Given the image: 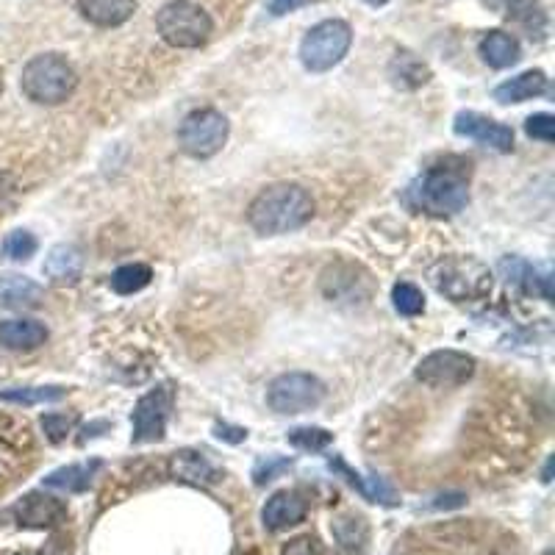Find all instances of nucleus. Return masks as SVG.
I'll use <instances>...</instances> for the list:
<instances>
[{
  "label": "nucleus",
  "instance_id": "79ce46f5",
  "mask_svg": "<svg viewBox=\"0 0 555 555\" xmlns=\"http://www.w3.org/2000/svg\"><path fill=\"white\" fill-rule=\"evenodd\" d=\"M14 555H31V553H14Z\"/></svg>",
  "mask_w": 555,
  "mask_h": 555
},
{
  "label": "nucleus",
  "instance_id": "c9c22d12",
  "mask_svg": "<svg viewBox=\"0 0 555 555\" xmlns=\"http://www.w3.org/2000/svg\"><path fill=\"white\" fill-rule=\"evenodd\" d=\"M300 0H270V12L275 14V17H281V14L292 12Z\"/></svg>",
  "mask_w": 555,
  "mask_h": 555
},
{
  "label": "nucleus",
  "instance_id": "58836bf2",
  "mask_svg": "<svg viewBox=\"0 0 555 555\" xmlns=\"http://www.w3.org/2000/svg\"><path fill=\"white\" fill-rule=\"evenodd\" d=\"M367 3H372V6H383V3H389V0H367Z\"/></svg>",
  "mask_w": 555,
  "mask_h": 555
},
{
  "label": "nucleus",
  "instance_id": "4468645a",
  "mask_svg": "<svg viewBox=\"0 0 555 555\" xmlns=\"http://www.w3.org/2000/svg\"><path fill=\"white\" fill-rule=\"evenodd\" d=\"M170 475H173L175 481L198 486V489H206V486L222 478L220 469L214 467L209 458L198 453V450H178L173 461H170Z\"/></svg>",
  "mask_w": 555,
  "mask_h": 555
},
{
  "label": "nucleus",
  "instance_id": "473e14b6",
  "mask_svg": "<svg viewBox=\"0 0 555 555\" xmlns=\"http://www.w3.org/2000/svg\"><path fill=\"white\" fill-rule=\"evenodd\" d=\"M292 467V461L289 458H275L270 456L267 461H259L256 469H253V478H256V486H264V483H270L278 472H284V469Z\"/></svg>",
  "mask_w": 555,
  "mask_h": 555
},
{
  "label": "nucleus",
  "instance_id": "a19ab883",
  "mask_svg": "<svg viewBox=\"0 0 555 555\" xmlns=\"http://www.w3.org/2000/svg\"><path fill=\"white\" fill-rule=\"evenodd\" d=\"M544 555H553V550H547V553H544Z\"/></svg>",
  "mask_w": 555,
  "mask_h": 555
},
{
  "label": "nucleus",
  "instance_id": "cd10ccee",
  "mask_svg": "<svg viewBox=\"0 0 555 555\" xmlns=\"http://www.w3.org/2000/svg\"><path fill=\"white\" fill-rule=\"evenodd\" d=\"M289 444H295L297 450H306V453H320L325 447H331L333 433L325 431V428H314V425H306V428H295L289 431Z\"/></svg>",
  "mask_w": 555,
  "mask_h": 555
},
{
  "label": "nucleus",
  "instance_id": "dca6fc26",
  "mask_svg": "<svg viewBox=\"0 0 555 555\" xmlns=\"http://www.w3.org/2000/svg\"><path fill=\"white\" fill-rule=\"evenodd\" d=\"M48 342V328L37 320H3L0 322V345L6 350L28 353Z\"/></svg>",
  "mask_w": 555,
  "mask_h": 555
},
{
  "label": "nucleus",
  "instance_id": "4c0bfd02",
  "mask_svg": "<svg viewBox=\"0 0 555 555\" xmlns=\"http://www.w3.org/2000/svg\"><path fill=\"white\" fill-rule=\"evenodd\" d=\"M236 555H264V553H261V550H239Z\"/></svg>",
  "mask_w": 555,
  "mask_h": 555
},
{
  "label": "nucleus",
  "instance_id": "39448f33",
  "mask_svg": "<svg viewBox=\"0 0 555 555\" xmlns=\"http://www.w3.org/2000/svg\"><path fill=\"white\" fill-rule=\"evenodd\" d=\"M156 28H159L161 39L173 48H200L209 42L214 23L198 3L173 0L161 6V12L156 14Z\"/></svg>",
  "mask_w": 555,
  "mask_h": 555
},
{
  "label": "nucleus",
  "instance_id": "423d86ee",
  "mask_svg": "<svg viewBox=\"0 0 555 555\" xmlns=\"http://www.w3.org/2000/svg\"><path fill=\"white\" fill-rule=\"evenodd\" d=\"M353 28L345 20H322L300 42V62L309 73H328L347 56Z\"/></svg>",
  "mask_w": 555,
  "mask_h": 555
},
{
  "label": "nucleus",
  "instance_id": "0eeeda50",
  "mask_svg": "<svg viewBox=\"0 0 555 555\" xmlns=\"http://www.w3.org/2000/svg\"><path fill=\"white\" fill-rule=\"evenodd\" d=\"M228 142V120L217 109H198L186 114L178 128V145L192 159H211Z\"/></svg>",
  "mask_w": 555,
  "mask_h": 555
},
{
  "label": "nucleus",
  "instance_id": "b1692460",
  "mask_svg": "<svg viewBox=\"0 0 555 555\" xmlns=\"http://www.w3.org/2000/svg\"><path fill=\"white\" fill-rule=\"evenodd\" d=\"M389 75H392V81H395L397 87L417 89L422 87V84H428L431 70H428V64L422 62V59H417L414 53L400 50V53H395L392 64H389Z\"/></svg>",
  "mask_w": 555,
  "mask_h": 555
},
{
  "label": "nucleus",
  "instance_id": "1a4fd4ad",
  "mask_svg": "<svg viewBox=\"0 0 555 555\" xmlns=\"http://www.w3.org/2000/svg\"><path fill=\"white\" fill-rule=\"evenodd\" d=\"M170 411H173V389H170V383H161L156 389H150L148 395L139 397L134 414H131V425H134L131 442L150 444L164 439Z\"/></svg>",
  "mask_w": 555,
  "mask_h": 555
},
{
  "label": "nucleus",
  "instance_id": "7ed1b4c3",
  "mask_svg": "<svg viewBox=\"0 0 555 555\" xmlns=\"http://www.w3.org/2000/svg\"><path fill=\"white\" fill-rule=\"evenodd\" d=\"M433 289L453 303H478L492 295V272L472 256H444L428 272Z\"/></svg>",
  "mask_w": 555,
  "mask_h": 555
},
{
  "label": "nucleus",
  "instance_id": "f3484780",
  "mask_svg": "<svg viewBox=\"0 0 555 555\" xmlns=\"http://www.w3.org/2000/svg\"><path fill=\"white\" fill-rule=\"evenodd\" d=\"M42 272H45V278L53 281V284H78V278L84 272V256L73 245H56L48 253L45 264H42Z\"/></svg>",
  "mask_w": 555,
  "mask_h": 555
},
{
  "label": "nucleus",
  "instance_id": "5701e85b",
  "mask_svg": "<svg viewBox=\"0 0 555 555\" xmlns=\"http://www.w3.org/2000/svg\"><path fill=\"white\" fill-rule=\"evenodd\" d=\"M100 469V461H87V464H70V467L56 469L45 478V486L48 489H59V492L67 494H78L87 492L89 483H92V475Z\"/></svg>",
  "mask_w": 555,
  "mask_h": 555
},
{
  "label": "nucleus",
  "instance_id": "393cba45",
  "mask_svg": "<svg viewBox=\"0 0 555 555\" xmlns=\"http://www.w3.org/2000/svg\"><path fill=\"white\" fill-rule=\"evenodd\" d=\"M67 395L64 386H20V389H3L0 403L14 406H42V403H59Z\"/></svg>",
  "mask_w": 555,
  "mask_h": 555
},
{
  "label": "nucleus",
  "instance_id": "7c9ffc66",
  "mask_svg": "<svg viewBox=\"0 0 555 555\" xmlns=\"http://www.w3.org/2000/svg\"><path fill=\"white\" fill-rule=\"evenodd\" d=\"M75 425V417L70 414H45L42 417V431L48 436V442L59 444L67 439V433L73 431Z\"/></svg>",
  "mask_w": 555,
  "mask_h": 555
},
{
  "label": "nucleus",
  "instance_id": "2eb2a0df",
  "mask_svg": "<svg viewBox=\"0 0 555 555\" xmlns=\"http://www.w3.org/2000/svg\"><path fill=\"white\" fill-rule=\"evenodd\" d=\"M328 467H331V472H336V475H342L353 489H356L364 500H370V503H381V506H397V494L392 486H386V481L383 478H361L356 469H350L345 464V458H331L328 461Z\"/></svg>",
  "mask_w": 555,
  "mask_h": 555
},
{
  "label": "nucleus",
  "instance_id": "bb28decb",
  "mask_svg": "<svg viewBox=\"0 0 555 555\" xmlns=\"http://www.w3.org/2000/svg\"><path fill=\"white\" fill-rule=\"evenodd\" d=\"M150 281H153V270L148 264H123L111 275V289L117 295H134V292H142Z\"/></svg>",
  "mask_w": 555,
  "mask_h": 555
},
{
  "label": "nucleus",
  "instance_id": "ddd939ff",
  "mask_svg": "<svg viewBox=\"0 0 555 555\" xmlns=\"http://www.w3.org/2000/svg\"><path fill=\"white\" fill-rule=\"evenodd\" d=\"M309 514V503H306V497L300 492H292V489H286V492H275L267 500V506L261 511V519H264V528L272 533L278 531H286V528H292L297 522H303Z\"/></svg>",
  "mask_w": 555,
  "mask_h": 555
},
{
  "label": "nucleus",
  "instance_id": "4be33fe9",
  "mask_svg": "<svg viewBox=\"0 0 555 555\" xmlns=\"http://www.w3.org/2000/svg\"><path fill=\"white\" fill-rule=\"evenodd\" d=\"M500 270H503V275H506L508 284L525 286L528 292L542 295L544 300H550V297H553V292H550V275H547V272L539 275L536 267H531V264H525V261H519V259H503L500 261Z\"/></svg>",
  "mask_w": 555,
  "mask_h": 555
},
{
  "label": "nucleus",
  "instance_id": "6e6552de",
  "mask_svg": "<svg viewBox=\"0 0 555 555\" xmlns=\"http://www.w3.org/2000/svg\"><path fill=\"white\" fill-rule=\"evenodd\" d=\"M325 400V383L309 372L278 375L267 389V403L275 414H303Z\"/></svg>",
  "mask_w": 555,
  "mask_h": 555
},
{
  "label": "nucleus",
  "instance_id": "e433bc0d",
  "mask_svg": "<svg viewBox=\"0 0 555 555\" xmlns=\"http://www.w3.org/2000/svg\"><path fill=\"white\" fill-rule=\"evenodd\" d=\"M453 506H464V497H461V494L439 497V503H433V508H453Z\"/></svg>",
  "mask_w": 555,
  "mask_h": 555
},
{
  "label": "nucleus",
  "instance_id": "9d476101",
  "mask_svg": "<svg viewBox=\"0 0 555 555\" xmlns=\"http://www.w3.org/2000/svg\"><path fill=\"white\" fill-rule=\"evenodd\" d=\"M475 372V358L458 350H436L425 356L417 367V381H422L431 389H456L472 378Z\"/></svg>",
  "mask_w": 555,
  "mask_h": 555
},
{
  "label": "nucleus",
  "instance_id": "f8f14e48",
  "mask_svg": "<svg viewBox=\"0 0 555 555\" xmlns=\"http://www.w3.org/2000/svg\"><path fill=\"white\" fill-rule=\"evenodd\" d=\"M14 519H17L20 528H28V531L59 528L62 522H67V506L59 497H50L45 492H31L14 506Z\"/></svg>",
  "mask_w": 555,
  "mask_h": 555
},
{
  "label": "nucleus",
  "instance_id": "c85d7f7f",
  "mask_svg": "<svg viewBox=\"0 0 555 555\" xmlns=\"http://www.w3.org/2000/svg\"><path fill=\"white\" fill-rule=\"evenodd\" d=\"M392 300H395V309L403 314V317H417L425 311V297L414 284H397L392 289Z\"/></svg>",
  "mask_w": 555,
  "mask_h": 555
},
{
  "label": "nucleus",
  "instance_id": "aec40b11",
  "mask_svg": "<svg viewBox=\"0 0 555 555\" xmlns=\"http://www.w3.org/2000/svg\"><path fill=\"white\" fill-rule=\"evenodd\" d=\"M481 56L483 62L494 67V70H506V67H514L522 56V48H519V39L506 34V31H489L486 37L481 39Z\"/></svg>",
  "mask_w": 555,
  "mask_h": 555
},
{
  "label": "nucleus",
  "instance_id": "9b49d317",
  "mask_svg": "<svg viewBox=\"0 0 555 555\" xmlns=\"http://www.w3.org/2000/svg\"><path fill=\"white\" fill-rule=\"evenodd\" d=\"M453 131L458 136L475 139V142H481L483 148H492L497 153H511L514 150V131L508 125L486 117V114H478V111H458Z\"/></svg>",
  "mask_w": 555,
  "mask_h": 555
},
{
  "label": "nucleus",
  "instance_id": "20e7f679",
  "mask_svg": "<svg viewBox=\"0 0 555 555\" xmlns=\"http://www.w3.org/2000/svg\"><path fill=\"white\" fill-rule=\"evenodd\" d=\"M20 87H23L25 98L34 100L39 106H59L67 98H73L78 75L64 56L42 53L23 67Z\"/></svg>",
  "mask_w": 555,
  "mask_h": 555
},
{
  "label": "nucleus",
  "instance_id": "f257e3e1",
  "mask_svg": "<svg viewBox=\"0 0 555 555\" xmlns=\"http://www.w3.org/2000/svg\"><path fill=\"white\" fill-rule=\"evenodd\" d=\"M469 200V161L444 159L433 164L408 186L406 203L414 211H425L431 217H450L467 206Z\"/></svg>",
  "mask_w": 555,
  "mask_h": 555
},
{
  "label": "nucleus",
  "instance_id": "f03ea898",
  "mask_svg": "<svg viewBox=\"0 0 555 555\" xmlns=\"http://www.w3.org/2000/svg\"><path fill=\"white\" fill-rule=\"evenodd\" d=\"M314 217V198L297 184H275L247 206V222L264 236L292 234Z\"/></svg>",
  "mask_w": 555,
  "mask_h": 555
},
{
  "label": "nucleus",
  "instance_id": "2f4dec72",
  "mask_svg": "<svg viewBox=\"0 0 555 555\" xmlns=\"http://www.w3.org/2000/svg\"><path fill=\"white\" fill-rule=\"evenodd\" d=\"M525 131H528V136H533V139H542L547 145H553L555 117L553 114H533V117H528V123H525Z\"/></svg>",
  "mask_w": 555,
  "mask_h": 555
},
{
  "label": "nucleus",
  "instance_id": "a878e982",
  "mask_svg": "<svg viewBox=\"0 0 555 555\" xmlns=\"http://www.w3.org/2000/svg\"><path fill=\"white\" fill-rule=\"evenodd\" d=\"M333 536L347 553H364V544L370 539V528L361 517H342L333 522Z\"/></svg>",
  "mask_w": 555,
  "mask_h": 555
},
{
  "label": "nucleus",
  "instance_id": "412c9836",
  "mask_svg": "<svg viewBox=\"0 0 555 555\" xmlns=\"http://www.w3.org/2000/svg\"><path fill=\"white\" fill-rule=\"evenodd\" d=\"M42 289L23 275L0 278V306L3 309H37Z\"/></svg>",
  "mask_w": 555,
  "mask_h": 555
},
{
  "label": "nucleus",
  "instance_id": "a211bd4d",
  "mask_svg": "<svg viewBox=\"0 0 555 555\" xmlns=\"http://www.w3.org/2000/svg\"><path fill=\"white\" fill-rule=\"evenodd\" d=\"M78 9L89 23L114 28L128 23L136 12V0H78Z\"/></svg>",
  "mask_w": 555,
  "mask_h": 555
},
{
  "label": "nucleus",
  "instance_id": "72a5a7b5",
  "mask_svg": "<svg viewBox=\"0 0 555 555\" xmlns=\"http://www.w3.org/2000/svg\"><path fill=\"white\" fill-rule=\"evenodd\" d=\"M281 555H325L322 553L320 542L314 536H297L292 542L286 544Z\"/></svg>",
  "mask_w": 555,
  "mask_h": 555
},
{
  "label": "nucleus",
  "instance_id": "ea45409f",
  "mask_svg": "<svg viewBox=\"0 0 555 555\" xmlns=\"http://www.w3.org/2000/svg\"><path fill=\"white\" fill-rule=\"evenodd\" d=\"M0 95H3V73H0Z\"/></svg>",
  "mask_w": 555,
  "mask_h": 555
},
{
  "label": "nucleus",
  "instance_id": "6ab92c4d",
  "mask_svg": "<svg viewBox=\"0 0 555 555\" xmlns=\"http://www.w3.org/2000/svg\"><path fill=\"white\" fill-rule=\"evenodd\" d=\"M547 89H550L547 75L542 70H528V73L517 75V78H511V81L494 89V100H500V103H525V100L544 95Z\"/></svg>",
  "mask_w": 555,
  "mask_h": 555
},
{
  "label": "nucleus",
  "instance_id": "c756f323",
  "mask_svg": "<svg viewBox=\"0 0 555 555\" xmlns=\"http://www.w3.org/2000/svg\"><path fill=\"white\" fill-rule=\"evenodd\" d=\"M37 253V236L28 231H12L3 239V256L12 261H28Z\"/></svg>",
  "mask_w": 555,
  "mask_h": 555
},
{
  "label": "nucleus",
  "instance_id": "f704fd0d",
  "mask_svg": "<svg viewBox=\"0 0 555 555\" xmlns=\"http://www.w3.org/2000/svg\"><path fill=\"white\" fill-rule=\"evenodd\" d=\"M214 436H217V439H222V442H228V444H239V442H245V439H247V431H245V428H239V425L217 422V425H214Z\"/></svg>",
  "mask_w": 555,
  "mask_h": 555
}]
</instances>
